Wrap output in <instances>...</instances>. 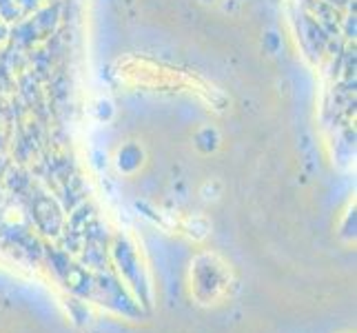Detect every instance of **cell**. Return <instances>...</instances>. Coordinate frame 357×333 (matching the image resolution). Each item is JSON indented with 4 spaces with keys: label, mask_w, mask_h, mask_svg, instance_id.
Returning a JSON list of instances; mask_svg holds the SVG:
<instances>
[{
    "label": "cell",
    "mask_w": 357,
    "mask_h": 333,
    "mask_svg": "<svg viewBox=\"0 0 357 333\" xmlns=\"http://www.w3.org/2000/svg\"><path fill=\"white\" fill-rule=\"evenodd\" d=\"M233 285L231 267L218 253L204 251L195 256L189 265V293L200 306H215L227 295Z\"/></svg>",
    "instance_id": "6da1fadb"
},
{
    "label": "cell",
    "mask_w": 357,
    "mask_h": 333,
    "mask_svg": "<svg viewBox=\"0 0 357 333\" xmlns=\"http://www.w3.org/2000/svg\"><path fill=\"white\" fill-rule=\"evenodd\" d=\"M211 231V222L204 216H189L182 222V233H187L191 240H204Z\"/></svg>",
    "instance_id": "7a4b0ae2"
}]
</instances>
